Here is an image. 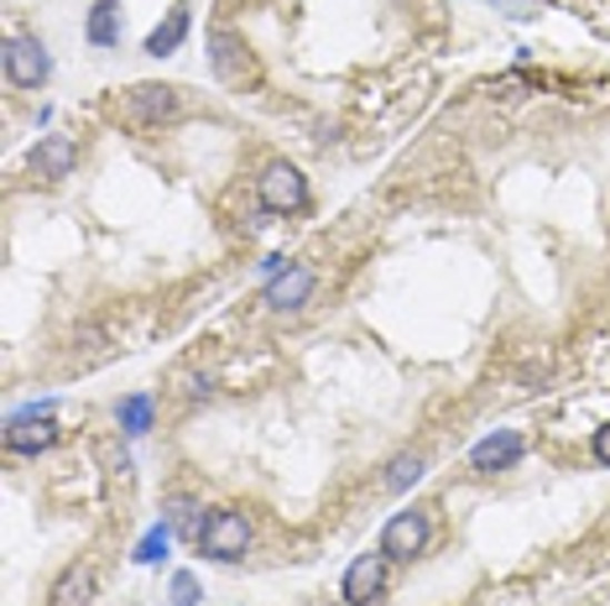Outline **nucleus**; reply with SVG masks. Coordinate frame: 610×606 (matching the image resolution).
Wrapping results in <instances>:
<instances>
[{
    "mask_svg": "<svg viewBox=\"0 0 610 606\" xmlns=\"http://www.w3.org/2000/svg\"><path fill=\"white\" fill-rule=\"evenodd\" d=\"M52 73V58L37 37H11L6 42V79L17 89H42Z\"/></svg>",
    "mask_w": 610,
    "mask_h": 606,
    "instance_id": "423d86ee",
    "label": "nucleus"
},
{
    "mask_svg": "<svg viewBox=\"0 0 610 606\" xmlns=\"http://www.w3.org/2000/svg\"><path fill=\"white\" fill-rule=\"evenodd\" d=\"M209 63H214V73H220L230 89H246L256 85V63H251V48L240 42L236 32H214L209 37Z\"/></svg>",
    "mask_w": 610,
    "mask_h": 606,
    "instance_id": "6e6552de",
    "label": "nucleus"
},
{
    "mask_svg": "<svg viewBox=\"0 0 610 606\" xmlns=\"http://www.w3.org/2000/svg\"><path fill=\"white\" fill-rule=\"evenodd\" d=\"M89 602H94V575H89L84 565H68V570L58 575V586H52L48 606H89Z\"/></svg>",
    "mask_w": 610,
    "mask_h": 606,
    "instance_id": "ddd939ff",
    "label": "nucleus"
},
{
    "mask_svg": "<svg viewBox=\"0 0 610 606\" xmlns=\"http://www.w3.org/2000/svg\"><path fill=\"white\" fill-rule=\"evenodd\" d=\"M199 575L193 570H178L172 575V586H168V606H199Z\"/></svg>",
    "mask_w": 610,
    "mask_h": 606,
    "instance_id": "a211bd4d",
    "label": "nucleus"
},
{
    "mask_svg": "<svg viewBox=\"0 0 610 606\" xmlns=\"http://www.w3.org/2000/svg\"><path fill=\"white\" fill-rule=\"evenodd\" d=\"M522 460V434L517 429H496V434H486L480 445L470 450V466L480 470V476H496V470H511Z\"/></svg>",
    "mask_w": 610,
    "mask_h": 606,
    "instance_id": "1a4fd4ad",
    "label": "nucleus"
},
{
    "mask_svg": "<svg viewBox=\"0 0 610 606\" xmlns=\"http://www.w3.org/2000/svg\"><path fill=\"white\" fill-rule=\"evenodd\" d=\"M199 555L220 559V565H236V559H246V549H251V523H246V513H236V507H220V513H209V518L199 523Z\"/></svg>",
    "mask_w": 610,
    "mask_h": 606,
    "instance_id": "f257e3e1",
    "label": "nucleus"
},
{
    "mask_svg": "<svg viewBox=\"0 0 610 606\" xmlns=\"http://www.w3.org/2000/svg\"><path fill=\"white\" fill-rule=\"evenodd\" d=\"M423 549H428V513L423 507H407V513H397V518L381 528V555H387L391 565L418 559Z\"/></svg>",
    "mask_w": 610,
    "mask_h": 606,
    "instance_id": "39448f33",
    "label": "nucleus"
},
{
    "mask_svg": "<svg viewBox=\"0 0 610 606\" xmlns=\"http://www.w3.org/2000/svg\"><path fill=\"white\" fill-rule=\"evenodd\" d=\"M116 424L126 434H147L152 429V398L147 393H136V398H120L116 403Z\"/></svg>",
    "mask_w": 610,
    "mask_h": 606,
    "instance_id": "2eb2a0df",
    "label": "nucleus"
},
{
    "mask_svg": "<svg viewBox=\"0 0 610 606\" xmlns=\"http://www.w3.org/2000/svg\"><path fill=\"white\" fill-rule=\"evenodd\" d=\"M594 460H600V466H610V424H600V429H594Z\"/></svg>",
    "mask_w": 610,
    "mask_h": 606,
    "instance_id": "6ab92c4d",
    "label": "nucleus"
},
{
    "mask_svg": "<svg viewBox=\"0 0 610 606\" xmlns=\"http://www.w3.org/2000/svg\"><path fill=\"white\" fill-rule=\"evenodd\" d=\"M256 193H261V209H271V215H298L308 205V178L292 162H271L267 173L256 178Z\"/></svg>",
    "mask_w": 610,
    "mask_h": 606,
    "instance_id": "7ed1b4c3",
    "label": "nucleus"
},
{
    "mask_svg": "<svg viewBox=\"0 0 610 606\" xmlns=\"http://www.w3.org/2000/svg\"><path fill=\"white\" fill-rule=\"evenodd\" d=\"M188 0H178V6H172L168 11V21H157L152 32H147V52H152V58H168V52H178L183 48V37H188Z\"/></svg>",
    "mask_w": 610,
    "mask_h": 606,
    "instance_id": "f8f14e48",
    "label": "nucleus"
},
{
    "mask_svg": "<svg viewBox=\"0 0 610 606\" xmlns=\"http://www.w3.org/2000/svg\"><path fill=\"white\" fill-rule=\"evenodd\" d=\"M387 565L391 559L376 549V555H360L350 570H344V586H339V596H344V606H376L381 602V590H387Z\"/></svg>",
    "mask_w": 610,
    "mask_h": 606,
    "instance_id": "0eeeda50",
    "label": "nucleus"
},
{
    "mask_svg": "<svg viewBox=\"0 0 610 606\" xmlns=\"http://www.w3.org/2000/svg\"><path fill=\"white\" fill-rule=\"evenodd\" d=\"M418 476H423V455H418V450H402V455H397V460L387 466V491H407V486L418 481Z\"/></svg>",
    "mask_w": 610,
    "mask_h": 606,
    "instance_id": "dca6fc26",
    "label": "nucleus"
},
{
    "mask_svg": "<svg viewBox=\"0 0 610 606\" xmlns=\"http://www.w3.org/2000/svg\"><path fill=\"white\" fill-rule=\"evenodd\" d=\"M73 162H79V147L68 137H42L32 147V173L48 178V183H58V178L73 173Z\"/></svg>",
    "mask_w": 610,
    "mask_h": 606,
    "instance_id": "9d476101",
    "label": "nucleus"
},
{
    "mask_svg": "<svg viewBox=\"0 0 610 606\" xmlns=\"http://www.w3.org/2000/svg\"><path fill=\"white\" fill-rule=\"evenodd\" d=\"M168 544H172V523H157L152 534L136 544V555H131V559H136V565H157V559L168 555Z\"/></svg>",
    "mask_w": 610,
    "mask_h": 606,
    "instance_id": "f3484780",
    "label": "nucleus"
},
{
    "mask_svg": "<svg viewBox=\"0 0 610 606\" xmlns=\"http://www.w3.org/2000/svg\"><path fill=\"white\" fill-rule=\"evenodd\" d=\"M84 37L94 42V48H120V6L116 0H94Z\"/></svg>",
    "mask_w": 610,
    "mask_h": 606,
    "instance_id": "4468645a",
    "label": "nucleus"
},
{
    "mask_svg": "<svg viewBox=\"0 0 610 606\" xmlns=\"http://www.w3.org/2000/svg\"><path fill=\"white\" fill-rule=\"evenodd\" d=\"M313 282H319L313 278V267H288V272H277V278L267 282V304L271 309H282V314L303 309L308 294H313Z\"/></svg>",
    "mask_w": 610,
    "mask_h": 606,
    "instance_id": "9b49d317",
    "label": "nucleus"
},
{
    "mask_svg": "<svg viewBox=\"0 0 610 606\" xmlns=\"http://www.w3.org/2000/svg\"><path fill=\"white\" fill-rule=\"evenodd\" d=\"M52 445H58V424H52L48 403H32V408L6 418V450L11 455H42Z\"/></svg>",
    "mask_w": 610,
    "mask_h": 606,
    "instance_id": "f03ea898",
    "label": "nucleus"
},
{
    "mask_svg": "<svg viewBox=\"0 0 610 606\" xmlns=\"http://www.w3.org/2000/svg\"><path fill=\"white\" fill-rule=\"evenodd\" d=\"M116 116H120V121H131V126L168 121V116H178V89H168V85H136V89H126V95H120Z\"/></svg>",
    "mask_w": 610,
    "mask_h": 606,
    "instance_id": "20e7f679",
    "label": "nucleus"
}]
</instances>
